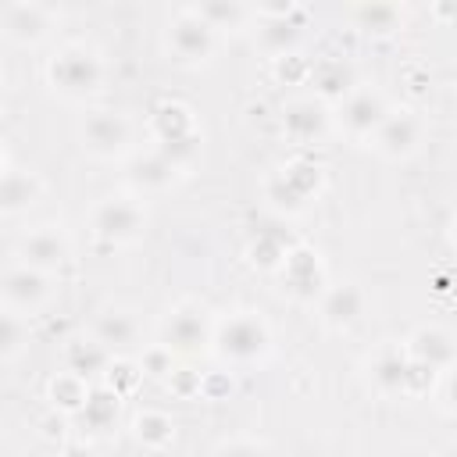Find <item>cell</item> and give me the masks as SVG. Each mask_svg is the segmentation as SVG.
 Segmentation results:
<instances>
[{
    "instance_id": "obj_1",
    "label": "cell",
    "mask_w": 457,
    "mask_h": 457,
    "mask_svg": "<svg viewBox=\"0 0 457 457\" xmlns=\"http://www.w3.org/2000/svg\"><path fill=\"white\" fill-rule=\"evenodd\" d=\"M50 82L75 96L89 93L100 86V61L82 46H68L50 61Z\"/></svg>"
},
{
    "instance_id": "obj_2",
    "label": "cell",
    "mask_w": 457,
    "mask_h": 457,
    "mask_svg": "<svg viewBox=\"0 0 457 457\" xmlns=\"http://www.w3.org/2000/svg\"><path fill=\"white\" fill-rule=\"evenodd\" d=\"M268 346V328L257 314H236L218 332V353L232 361H253Z\"/></svg>"
},
{
    "instance_id": "obj_3",
    "label": "cell",
    "mask_w": 457,
    "mask_h": 457,
    "mask_svg": "<svg viewBox=\"0 0 457 457\" xmlns=\"http://www.w3.org/2000/svg\"><path fill=\"white\" fill-rule=\"evenodd\" d=\"M168 43L171 50L182 57V61H204L211 54V43H214V29L196 14V11H186L171 21V32H168Z\"/></svg>"
},
{
    "instance_id": "obj_4",
    "label": "cell",
    "mask_w": 457,
    "mask_h": 457,
    "mask_svg": "<svg viewBox=\"0 0 457 457\" xmlns=\"http://www.w3.org/2000/svg\"><path fill=\"white\" fill-rule=\"evenodd\" d=\"M82 143L93 154H118L129 143V121L114 111H93L82 121Z\"/></svg>"
},
{
    "instance_id": "obj_5",
    "label": "cell",
    "mask_w": 457,
    "mask_h": 457,
    "mask_svg": "<svg viewBox=\"0 0 457 457\" xmlns=\"http://www.w3.org/2000/svg\"><path fill=\"white\" fill-rule=\"evenodd\" d=\"M46 278L43 271L21 264V268H11L4 275V300H7V311H32L46 300Z\"/></svg>"
},
{
    "instance_id": "obj_6",
    "label": "cell",
    "mask_w": 457,
    "mask_h": 457,
    "mask_svg": "<svg viewBox=\"0 0 457 457\" xmlns=\"http://www.w3.org/2000/svg\"><path fill=\"white\" fill-rule=\"evenodd\" d=\"M93 225H96L100 236H107V239H114V243H125V239L139 236V228H143V211H139L136 204H129V200H107V204L96 207Z\"/></svg>"
},
{
    "instance_id": "obj_7",
    "label": "cell",
    "mask_w": 457,
    "mask_h": 457,
    "mask_svg": "<svg viewBox=\"0 0 457 457\" xmlns=\"http://www.w3.org/2000/svg\"><path fill=\"white\" fill-rule=\"evenodd\" d=\"M204 343H207V321L196 307H179L168 314V321H164V346L168 350L189 353V350H200Z\"/></svg>"
},
{
    "instance_id": "obj_8",
    "label": "cell",
    "mask_w": 457,
    "mask_h": 457,
    "mask_svg": "<svg viewBox=\"0 0 457 457\" xmlns=\"http://www.w3.org/2000/svg\"><path fill=\"white\" fill-rule=\"evenodd\" d=\"M339 121H343V129L353 132V136H371V132H378V125L386 121V104H382V96H375V93H353V96H346Z\"/></svg>"
},
{
    "instance_id": "obj_9",
    "label": "cell",
    "mask_w": 457,
    "mask_h": 457,
    "mask_svg": "<svg viewBox=\"0 0 457 457\" xmlns=\"http://www.w3.org/2000/svg\"><path fill=\"white\" fill-rule=\"evenodd\" d=\"M21 257H25L29 268H36V271H50V268H57V264L68 261V243H64V236H57L54 228H39V232L25 236V243H21Z\"/></svg>"
},
{
    "instance_id": "obj_10",
    "label": "cell",
    "mask_w": 457,
    "mask_h": 457,
    "mask_svg": "<svg viewBox=\"0 0 457 457\" xmlns=\"http://www.w3.org/2000/svg\"><path fill=\"white\" fill-rule=\"evenodd\" d=\"M375 139H378V150L389 154V157L411 154L414 143H418V121H414L407 111H403V114H386V121L378 125Z\"/></svg>"
},
{
    "instance_id": "obj_11",
    "label": "cell",
    "mask_w": 457,
    "mask_h": 457,
    "mask_svg": "<svg viewBox=\"0 0 457 457\" xmlns=\"http://www.w3.org/2000/svg\"><path fill=\"white\" fill-rule=\"evenodd\" d=\"M4 29L11 39H39L46 29V11L36 4H11L4 11Z\"/></svg>"
},
{
    "instance_id": "obj_12",
    "label": "cell",
    "mask_w": 457,
    "mask_h": 457,
    "mask_svg": "<svg viewBox=\"0 0 457 457\" xmlns=\"http://www.w3.org/2000/svg\"><path fill=\"white\" fill-rule=\"evenodd\" d=\"M411 357L428 364L432 371H439V368H446L453 361V343H450V336H443L436 328H425V332H418L411 339Z\"/></svg>"
},
{
    "instance_id": "obj_13",
    "label": "cell",
    "mask_w": 457,
    "mask_h": 457,
    "mask_svg": "<svg viewBox=\"0 0 457 457\" xmlns=\"http://www.w3.org/2000/svg\"><path fill=\"white\" fill-rule=\"evenodd\" d=\"M325 129V111L314 100H296L286 107V132L293 139H314Z\"/></svg>"
},
{
    "instance_id": "obj_14",
    "label": "cell",
    "mask_w": 457,
    "mask_h": 457,
    "mask_svg": "<svg viewBox=\"0 0 457 457\" xmlns=\"http://www.w3.org/2000/svg\"><path fill=\"white\" fill-rule=\"evenodd\" d=\"M179 168L157 150V154H146V157H136L132 161V168H129V179L136 182V186H143V189H164L168 182H171V175H175Z\"/></svg>"
},
{
    "instance_id": "obj_15",
    "label": "cell",
    "mask_w": 457,
    "mask_h": 457,
    "mask_svg": "<svg viewBox=\"0 0 457 457\" xmlns=\"http://www.w3.org/2000/svg\"><path fill=\"white\" fill-rule=\"evenodd\" d=\"M407 375H411V357H400V353H382L371 368V378L382 393H400L407 389Z\"/></svg>"
},
{
    "instance_id": "obj_16",
    "label": "cell",
    "mask_w": 457,
    "mask_h": 457,
    "mask_svg": "<svg viewBox=\"0 0 457 457\" xmlns=\"http://www.w3.org/2000/svg\"><path fill=\"white\" fill-rule=\"evenodd\" d=\"M36 193H39V182H36L32 175H25V171H7V175H4V186H0V204H4L7 214H14L18 207H29V204L36 200Z\"/></svg>"
},
{
    "instance_id": "obj_17",
    "label": "cell",
    "mask_w": 457,
    "mask_h": 457,
    "mask_svg": "<svg viewBox=\"0 0 457 457\" xmlns=\"http://www.w3.org/2000/svg\"><path fill=\"white\" fill-rule=\"evenodd\" d=\"M321 314L332 321V325H350L357 314H361V293L353 286H336L325 303H321Z\"/></svg>"
},
{
    "instance_id": "obj_18",
    "label": "cell",
    "mask_w": 457,
    "mask_h": 457,
    "mask_svg": "<svg viewBox=\"0 0 457 457\" xmlns=\"http://www.w3.org/2000/svg\"><path fill=\"white\" fill-rule=\"evenodd\" d=\"M132 336H136V321H132V314H125V311H107V314L96 321V339H100L104 346H129Z\"/></svg>"
},
{
    "instance_id": "obj_19",
    "label": "cell",
    "mask_w": 457,
    "mask_h": 457,
    "mask_svg": "<svg viewBox=\"0 0 457 457\" xmlns=\"http://www.w3.org/2000/svg\"><path fill=\"white\" fill-rule=\"evenodd\" d=\"M107 364V346L100 343V339H93V343H71L68 346V368H71V375H93V371H100Z\"/></svg>"
},
{
    "instance_id": "obj_20",
    "label": "cell",
    "mask_w": 457,
    "mask_h": 457,
    "mask_svg": "<svg viewBox=\"0 0 457 457\" xmlns=\"http://www.w3.org/2000/svg\"><path fill=\"white\" fill-rule=\"evenodd\" d=\"M82 414H86V421H89L93 428L111 425L114 414H118V393H114V389H96V393H89L86 403H82Z\"/></svg>"
},
{
    "instance_id": "obj_21",
    "label": "cell",
    "mask_w": 457,
    "mask_h": 457,
    "mask_svg": "<svg viewBox=\"0 0 457 457\" xmlns=\"http://www.w3.org/2000/svg\"><path fill=\"white\" fill-rule=\"evenodd\" d=\"M21 343H29V328H25V321H21L18 311H7L4 321H0V353H4V361L18 357Z\"/></svg>"
},
{
    "instance_id": "obj_22",
    "label": "cell",
    "mask_w": 457,
    "mask_h": 457,
    "mask_svg": "<svg viewBox=\"0 0 457 457\" xmlns=\"http://www.w3.org/2000/svg\"><path fill=\"white\" fill-rule=\"evenodd\" d=\"M50 396H54V403H61L64 411H75V407L86 403L89 393L82 389V378H79V375H61V378L50 382Z\"/></svg>"
},
{
    "instance_id": "obj_23",
    "label": "cell",
    "mask_w": 457,
    "mask_h": 457,
    "mask_svg": "<svg viewBox=\"0 0 457 457\" xmlns=\"http://www.w3.org/2000/svg\"><path fill=\"white\" fill-rule=\"evenodd\" d=\"M136 436L143 439V443H150V446H164L168 439H171V421L164 418V414H139L136 418Z\"/></svg>"
},
{
    "instance_id": "obj_24",
    "label": "cell",
    "mask_w": 457,
    "mask_h": 457,
    "mask_svg": "<svg viewBox=\"0 0 457 457\" xmlns=\"http://www.w3.org/2000/svg\"><path fill=\"white\" fill-rule=\"evenodd\" d=\"M318 86H321L325 96H343L346 86H350V71L339 61H328V64L318 68Z\"/></svg>"
},
{
    "instance_id": "obj_25",
    "label": "cell",
    "mask_w": 457,
    "mask_h": 457,
    "mask_svg": "<svg viewBox=\"0 0 457 457\" xmlns=\"http://www.w3.org/2000/svg\"><path fill=\"white\" fill-rule=\"evenodd\" d=\"M196 14H200L211 29H221V25H239L246 11L236 7V4H204V7H196Z\"/></svg>"
},
{
    "instance_id": "obj_26",
    "label": "cell",
    "mask_w": 457,
    "mask_h": 457,
    "mask_svg": "<svg viewBox=\"0 0 457 457\" xmlns=\"http://www.w3.org/2000/svg\"><path fill=\"white\" fill-rule=\"evenodd\" d=\"M296 25H289V21H268L264 29H261V43L268 46V50H286L293 39H296Z\"/></svg>"
},
{
    "instance_id": "obj_27",
    "label": "cell",
    "mask_w": 457,
    "mask_h": 457,
    "mask_svg": "<svg viewBox=\"0 0 457 457\" xmlns=\"http://www.w3.org/2000/svg\"><path fill=\"white\" fill-rule=\"evenodd\" d=\"M357 18L375 32H389L396 25V7H357Z\"/></svg>"
},
{
    "instance_id": "obj_28",
    "label": "cell",
    "mask_w": 457,
    "mask_h": 457,
    "mask_svg": "<svg viewBox=\"0 0 457 457\" xmlns=\"http://www.w3.org/2000/svg\"><path fill=\"white\" fill-rule=\"evenodd\" d=\"M218 457H264V450L253 443H228L218 450Z\"/></svg>"
},
{
    "instance_id": "obj_29",
    "label": "cell",
    "mask_w": 457,
    "mask_h": 457,
    "mask_svg": "<svg viewBox=\"0 0 457 457\" xmlns=\"http://www.w3.org/2000/svg\"><path fill=\"white\" fill-rule=\"evenodd\" d=\"M150 368H154V375H164L168 371V361H164V353L157 350V353H150Z\"/></svg>"
},
{
    "instance_id": "obj_30",
    "label": "cell",
    "mask_w": 457,
    "mask_h": 457,
    "mask_svg": "<svg viewBox=\"0 0 457 457\" xmlns=\"http://www.w3.org/2000/svg\"><path fill=\"white\" fill-rule=\"evenodd\" d=\"M446 400H450V403L457 407V371L450 375V386H446Z\"/></svg>"
}]
</instances>
